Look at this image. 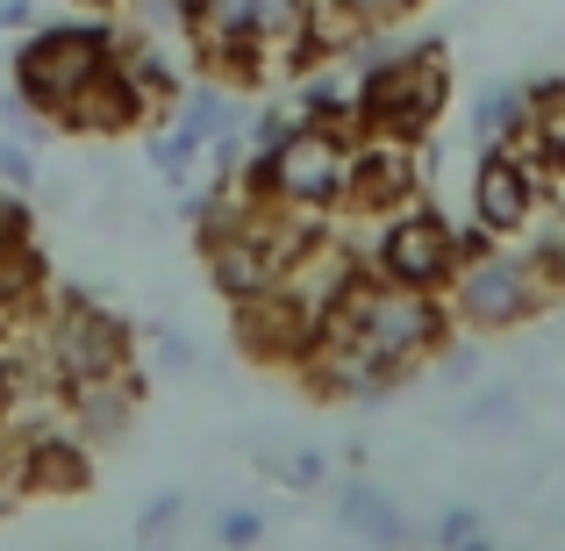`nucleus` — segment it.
Returning <instances> with one entry per match:
<instances>
[{
	"mask_svg": "<svg viewBox=\"0 0 565 551\" xmlns=\"http://www.w3.org/2000/svg\"><path fill=\"white\" fill-rule=\"evenodd\" d=\"M172 516H180V495H158L151 509H143V538H166V530H172Z\"/></svg>",
	"mask_w": 565,
	"mask_h": 551,
	"instance_id": "obj_24",
	"label": "nucleus"
},
{
	"mask_svg": "<svg viewBox=\"0 0 565 551\" xmlns=\"http://www.w3.org/2000/svg\"><path fill=\"white\" fill-rule=\"evenodd\" d=\"M344 222V215H337ZM351 236H359L365 251V273L394 279V287H415V294H444L451 287V273L466 265V251H458V222L444 215L437 201H408L394 208V215L380 222H351Z\"/></svg>",
	"mask_w": 565,
	"mask_h": 551,
	"instance_id": "obj_5",
	"label": "nucleus"
},
{
	"mask_svg": "<svg viewBox=\"0 0 565 551\" xmlns=\"http://www.w3.org/2000/svg\"><path fill=\"white\" fill-rule=\"evenodd\" d=\"M444 301H451L458 337H509V330H523V322H537V316H552V308H558L552 287L530 273L523 244H487V251H472V258L451 273Z\"/></svg>",
	"mask_w": 565,
	"mask_h": 551,
	"instance_id": "obj_6",
	"label": "nucleus"
},
{
	"mask_svg": "<svg viewBox=\"0 0 565 551\" xmlns=\"http://www.w3.org/2000/svg\"><path fill=\"white\" fill-rule=\"evenodd\" d=\"M415 8H423V0H415Z\"/></svg>",
	"mask_w": 565,
	"mask_h": 551,
	"instance_id": "obj_28",
	"label": "nucleus"
},
{
	"mask_svg": "<svg viewBox=\"0 0 565 551\" xmlns=\"http://www.w3.org/2000/svg\"><path fill=\"white\" fill-rule=\"evenodd\" d=\"M57 129H65V137H129V129H137L143 137V129H151V108H143L137 86L122 80V65H108L100 80H86L79 94L57 108Z\"/></svg>",
	"mask_w": 565,
	"mask_h": 551,
	"instance_id": "obj_12",
	"label": "nucleus"
},
{
	"mask_svg": "<svg viewBox=\"0 0 565 551\" xmlns=\"http://www.w3.org/2000/svg\"><path fill=\"white\" fill-rule=\"evenodd\" d=\"M137 322L115 316L94 294H51L43 301V372L57 386H86V380H115L137 372Z\"/></svg>",
	"mask_w": 565,
	"mask_h": 551,
	"instance_id": "obj_7",
	"label": "nucleus"
},
{
	"mask_svg": "<svg viewBox=\"0 0 565 551\" xmlns=\"http://www.w3.org/2000/svg\"><path fill=\"white\" fill-rule=\"evenodd\" d=\"M351 129H337V123H294L287 129V144H273L265 158H244V180L250 193H265V201H279V208H294V215H322V222H337L344 215V187H351Z\"/></svg>",
	"mask_w": 565,
	"mask_h": 551,
	"instance_id": "obj_3",
	"label": "nucleus"
},
{
	"mask_svg": "<svg viewBox=\"0 0 565 551\" xmlns=\"http://www.w3.org/2000/svg\"><path fill=\"white\" fill-rule=\"evenodd\" d=\"M509 409H515V401H509V394H487V401H480V409H472V415H466V423H472V430H487V423H494V430H501V423H509Z\"/></svg>",
	"mask_w": 565,
	"mask_h": 551,
	"instance_id": "obj_25",
	"label": "nucleus"
},
{
	"mask_svg": "<svg viewBox=\"0 0 565 551\" xmlns=\"http://www.w3.org/2000/svg\"><path fill=\"white\" fill-rule=\"evenodd\" d=\"M115 43H122V14H86V22H36L22 43L8 51V86L29 100L36 115L65 108L86 80L115 65Z\"/></svg>",
	"mask_w": 565,
	"mask_h": 551,
	"instance_id": "obj_4",
	"label": "nucleus"
},
{
	"mask_svg": "<svg viewBox=\"0 0 565 551\" xmlns=\"http://www.w3.org/2000/svg\"><path fill=\"white\" fill-rule=\"evenodd\" d=\"M530 129V94L523 86H487L472 100V144H523Z\"/></svg>",
	"mask_w": 565,
	"mask_h": 551,
	"instance_id": "obj_16",
	"label": "nucleus"
},
{
	"mask_svg": "<svg viewBox=\"0 0 565 551\" xmlns=\"http://www.w3.org/2000/svg\"><path fill=\"white\" fill-rule=\"evenodd\" d=\"M215 538L230 544V551H250V544L265 538V516H258V509H222V516H215Z\"/></svg>",
	"mask_w": 565,
	"mask_h": 551,
	"instance_id": "obj_18",
	"label": "nucleus"
},
{
	"mask_svg": "<svg viewBox=\"0 0 565 551\" xmlns=\"http://www.w3.org/2000/svg\"><path fill=\"white\" fill-rule=\"evenodd\" d=\"M472 538H480V516H472V509H444L437 516V544L444 551H466Z\"/></svg>",
	"mask_w": 565,
	"mask_h": 551,
	"instance_id": "obj_21",
	"label": "nucleus"
},
{
	"mask_svg": "<svg viewBox=\"0 0 565 551\" xmlns=\"http://www.w3.org/2000/svg\"><path fill=\"white\" fill-rule=\"evenodd\" d=\"M344 523L359 530V538H373V544H408V523H401V509L380 495L373 480H351V487H344Z\"/></svg>",
	"mask_w": 565,
	"mask_h": 551,
	"instance_id": "obj_17",
	"label": "nucleus"
},
{
	"mask_svg": "<svg viewBox=\"0 0 565 551\" xmlns=\"http://www.w3.org/2000/svg\"><path fill=\"white\" fill-rule=\"evenodd\" d=\"M359 137L386 144H437V123L451 108V51L437 36L423 43H386V29L359 57Z\"/></svg>",
	"mask_w": 565,
	"mask_h": 551,
	"instance_id": "obj_1",
	"label": "nucleus"
},
{
	"mask_svg": "<svg viewBox=\"0 0 565 551\" xmlns=\"http://www.w3.org/2000/svg\"><path fill=\"white\" fill-rule=\"evenodd\" d=\"M143 158H151V172L158 180H172V187H186L193 172H201V158H207V144L193 137V129H180L166 115V123H151L143 129Z\"/></svg>",
	"mask_w": 565,
	"mask_h": 551,
	"instance_id": "obj_15",
	"label": "nucleus"
},
{
	"mask_svg": "<svg viewBox=\"0 0 565 551\" xmlns=\"http://www.w3.org/2000/svg\"><path fill=\"white\" fill-rule=\"evenodd\" d=\"M466 201H472V222L509 244V236L537 230V215H552V172H544L523 144H480Z\"/></svg>",
	"mask_w": 565,
	"mask_h": 551,
	"instance_id": "obj_8",
	"label": "nucleus"
},
{
	"mask_svg": "<svg viewBox=\"0 0 565 551\" xmlns=\"http://www.w3.org/2000/svg\"><path fill=\"white\" fill-rule=\"evenodd\" d=\"M36 29V0H0V36H29Z\"/></svg>",
	"mask_w": 565,
	"mask_h": 551,
	"instance_id": "obj_22",
	"label": "nucleus"
},
{
	"mask_svg": "<svg viewBox=\"0 0 565 551\" xmlns=\"http://www.w3.org/2000/svg\"><path fill=\"white\" fill-rule=\"evenodd\" d=\"M322 330L337 337H359L373 359H386L394 372H423L444 359V345H458V322H451V301L444 294H415V287H394V279L365 273L344 301L322 316Z\"/></svg>",
	"mask_w": 565,
	"mask_h": 551,
	"instance_id": "obj_2",
	"label": "nucleus"
},
{
	"mask_svg": "<svg viewBox=\"0 0 565 551\" xmlns=\"http://www.w3.org/2000/svg\"><path fill=\"white\" fill-rule=\"evenodd\" d=\"M429 193V144H386V137H359L351 144V187H344V222H380L394 208Z\"/></svg>",
	"mask_w": 565,
	"mask_h": 551,
	"instance_id": "obj_10",
	"label": "nucleus"
},
{
	"mask_svg": "<svg viewBox=\"0 0 565 551\" xmlns=\"http://www.w3.org/2000/svg\"><path fill=\"white\" fill-rule=\"evenodd\" d=\"M137 401H143V372H115V380H86L65 386V423L79 430L94 452H108L129 423H137Z\"/></svg>",
	"mask_w": 565,
	"mask_h": 551,
	"instance_id": "obj_13",
	"label": "nucleus"
},
{
	"mask_svg": "<svg viewBox=\"0 0 565 551\" xmlns=\"http://www.w3.org/2000/svg\"><path fill=\"white\" fill-rule=\"evenodd\" d=\"M151 351H158V365H166V372H193V365H201L193 337H180V330H158V337H151Z\"/></svg>",
	"mask_w": 565,
	"mask_h": 551,
	"instance_id": "obj_20",
	"label": "nucleus"
},
{
	"mask_svg": "<svg viewBox=\"0 0 565 551\" xmlns=\"http://www.w3.org/2000/svg\"><path fill=\"white\" fill-rule=\"evenodd\" d=\"M279 480H294V487H316V480H322V452H294L287 466H279Z\"/></svg>",
	"mask_w": 565,
	"mask_h": 551,
	"instance_id": "obj_23",
	"label": "nucleus"
},
{
	"mask_svg": "<svg viewBox=\"0 0 565 551\" xmlns=\"http://www.w3.org/2000/svg\"><path fill=\"white\" fill-rule=\"evenodd\" d=\"M552 215H565V172H552Z\"/></svg>",
	"mask_w": 565,
	"mask_h": 551,
	"instance_id": "obj_27",
	"label": "nucleus"
},
{
	"mask_svg": "<svg viewBox=\"0 0 565 551\" xmlns=\"http://www.w3.org/2000/svg\"><path fill=\"white\" fill-rule=\"evenodd\" d=\"M29 180H36V151H29V144H14V137H0V187L29 193Z\"/></svg>",
	"mask_w": 565,
	"mask_h": 551,
	"instance_id": "obj_19",
	"label": "nucleus"
},
{
	"mask_svg": "<svg viewBox=\"0 0 565 551\" xmlns=\"http://www.w3.org/2000/svg\"><path fill=\"white\" fill-rule=\"evenodd\" d=\"M230 330H236V345H244V359L287 365V372H294L308 351H316L322 322L308 316V308L294 301L287 287H273V294H250V301H236V308H230Z\"/></svg>",
	"mask_w": 565,
	"mask_h": 551,
	"instance_id": "obj_11",
	"label": "nucleus"
},
{
	"mask_svg": "<svg viewBox=\"0 0 565 551\" xmlns=\"http://www.w3.org/2000/svg\"><path fill=\"white\" fill-rule=\"evenodd\" d=\"M72 8H86V14H122L129 0H72Z\"/></svg>",
	"mask_w": 565,
	"mask_h": 551,
	"instance_id": "obj_26",
	"label": "nucleus"
},
{
	"mask_svg": "<svg viewBox=\"0 0 565 551\" xmlns=\"http://www.w3.org/2000/svg\"><path fill=\"white\" fill-rule=\"evenodd\" d=\"M8 444V487L29 501H57V495H86L94 487V444L57 415L43 430H22V437H0Z\"/></svg>",
	"mask_w": 565,
	"mask_h": 551,
	"instance_id": "obj_9",
	"label": "nucleus"
},
{
	"mask_svg": "<svg viewBox=\"0 0 565 551\" xmlns=\"http://www.w3.org/2000/svg\"><path fill=\"white\" fill-rule=\"evenodd\" d=\"M523 94H530V129H523V151L537 158L544 172H565V72L523 80Z\"/></svg>",
	"mask_w": 565,
	"mask_h": 551,
	"instance_id": "obj_14",
	"label": "nucleus"
}]
</instances>
